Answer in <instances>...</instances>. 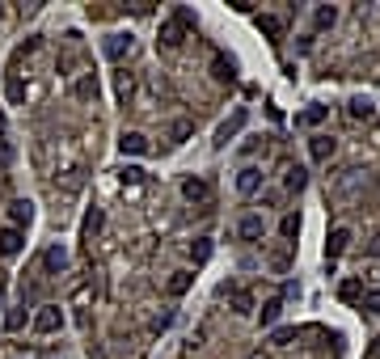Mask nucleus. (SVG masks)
<instances>
[{
    "mask_svg": "<svg viewBox=\"0 0 380 359\" xmlns=\"http://www.w3.org/2000/svg\"><path fill=\"white\" fill-rule=\"evenodd\" d=\"M334 152H338V140H334V135H313V140H308V157H313L317 165H330Z\"/></svg>",
    "mask_w": 380,
    "mask_h": 359,
    "instance_id": "nucleus-1",
    "label": "nucleus"
},
{
    "mask_svg": "<svg viewBox=\"0 0 380 359\" xmlns=\"http://www.w3.org/2000/svg\"><path fill=\"white\" fill-rule=\"evenodd\" d=\"M182 199H186V203H211V199H215V186H211L207 178H186V182H182Z\"/></svg>",
    "mask_w": 380,
    "mask_h": 359,
    "instance_id": "nucleus-2",
    "label": "nucleus"
},
{
    "mask_svg": "<svg viewBox=\"0 0 380 359\" xmlns=\"http://www.w3.org/2000/svg\"><path fill=\"white\" fill-rule=\"evenodd\" d=\"M64 326V313H60V304H42V309L34 313V330L38 334H56Z\"/></svg>",
    "mask_w": 380,
    "mask_h": 359,
    "instance_id": "nucleus-3",
    "label": "nucleus"
},
{
    "mask_svg": "<svg viewBox=\"0 0 380 359\" xmlns=\"http://www.w3.org/2000/svg\"><path fill=\"white\" fill-rule=\"evenodd\" d=\"M347 249H351V228H347V224H338V228L330 233V241H325V262H338Z\"/></svg>",
    "mask_w": 380,
    "mask_h": 359,
    "instance_id": "nucleus-4",
    "label": "nucleus"
},
{
    "mask_svg": "<svg viewBox=\"0 0 380 359\" xmlns=\"http://www.w3.org/2000/svg\"><path fill=\"white\" fill-rule=\"evenodd\" d=\"M42 267H47V275H64V271H68V249H64V245H51V249L42 253Z\"/></svg>",
    "mask_w": 380,
    "mask_h": 359,
    "instance_id": "nucleus-5",
    "label": "nucleus"
},
{
    "mask_svg": "<svg viewBox=\"0 0 380 359\" xmlns=\"http://www.w3.org/2000/svg\"><path fill=\"white\" fill-rule=\"evenodd\" d=\"M347 119H351V123H372V119H376V106H372L367 97H351V101H347Z\"/></svg>",
    "mask_w": 380,
    "mask_h": 359,
    "instance_id": "nucleus-6",
    "label": "nucleus"
},
{
    "mask_svg": "<svg viewBox=\"0 0 380 359\" xmlns=\"http://www.w3.org/2000/svg\"><path fill=\"white\" fill-rule=\"evenodd\" d=\"M119 152H123V157H127V152H131V157H144V152H148V135L123 131V135H119Z\"/></svg>",
    "mask_w": 380,
    "mask_h": 359,
    "instance_id": "nucleus-7",
    "label": "nucleus"
},
{
    "mask_svg": "<svg viewBox=\"0 0 380 359\" xmlns=\"http://www.w3.org/2000/svg\"><path fill=\"white\" fill-rule=\"evenodd\" d=\"M22 245H26L22 228H0V253H5V258H17Z\"/></svg>",
    "mask_w": 380,
    "mask_h": 359,
    "instance_id": "nucleus-8",
    "label": "nucleus"
},
{
    "mask_svg": "<svg viewBox=\"0 0 380 359\" xmlns=\"http://www.w3.org/2000/svg\"><path fill=\"white\" fill-rule=\"evenodd\" d=\"M237 190H241V194H258V190H262V169H258V165H245V169L237 174Z\"/></svg>",
    "mask_w": 380,
    "mask_h": 359,
    "instance_id": "nucleus-9",
    "label": "nucleus"
},
{
    "mask_svg": "<svg viewBox=\"0 0 380 359\" xmlns=\"http://www.w3.org/2000/svg\"><path fill=\"white\" fill-rule=\"evenodd\" d=\"M224 292H229L233 313H241V317H245V313H254V292H249V287H224Z\"/></svg>",
    "mask_w": 380,
    "mask_h": 359,
    "instance_id": "nucleus-10",
    "label": "nucleus"
},
{
    "mask_svg": "<svg viewBox=\"0 0 380 359\" xmlns=\"http://www.w3.org/2000/svg\"><path fill=\"white\" fill-rule=\"evenodd\" d=\"M72 93H76L81 101H93V97H97V76H93V72H81V76L72 81Z\"/></svg>",
    "mask_w": 380,
    "mask_h": 359,
    "instance_id": "nucleus-11",
    "label": "nucleus"
},
{
    "mask_svg": "<svg viewBox=\"0 0 380 359\" xmlns=\"http://www.w3.org/2000/svg\"><path fill=\"white\" fill-rule=\"evenodd\" d=\"M106 56H110V60L131 56V34H110V38H106Z\"/></svg>",
    "mask_w": 380,
    "mask_h": 359,
    "instance_id": "nucleus-12",
    "label": "nucleus"
},
{
    "mask_svg": "<svg viewBox=\"0 0 380 359\" xmlns=\"http://www.w3.org/2000/svg\"><path fill=\"white\" fill-rule=\"evenodd\" d=\"M190 287H195V275H190V271H174V275H170V283H165V292H170V296H186Z\"/></svg>",
    "mask_w": 380,
    "mask_h": 359,
    "instance_id": "nucleus-13",
    "label": "nucleus"
},
{
    "mask_svg": "<svg viewBox=\"0 0 380 359\" xmlns=\"http://www.w3.org/2000/svg\"><path fill=\"white\" fill-rule=\"evenodd\" d=\"M30 216H34V212H30V203H26V199H13V203H9V228L30 224Z\"/></svg>",
    "mask_w": 380,
    "mask_h": 359,
    "instance_id": "nucleus-14",
    "label": "nucleus"
},
{
    "mask_svg": "<svg viewBox=\"0 0 380 359\" xmlns=\"http://www.w3.org/2000/svg\"><path fill=\"white\" fill-rule=\"evenodd\" d=\"M115 89H119V97H123V101H131V97H135V72L119 68V72H115Z\"/></svg>",
    "mask_w": 380,
    "mask_h": 359,
    "instance_id": "nucleus-15",
    "label": "nucleus"
},
{
    "mask_svg": "<svg viewBox=\"0 0 380 359\" xmlns=\"http://www.w3.org/2000/svg\"><path fill=\"white\" fill-rule=\"evenodd\" d=\"M283 186H288V190H304V186H308V169H304V165H288V169H283Z\"/></svg>",
    "mask_w": 380,
    "mask_h": 359,
    "instance_id": "nucleus-16",
    "label": "nucleus"
},
{
    "mask_svg": "<svg viewBox=\"0 0 380 359\" xmlns=\"http://www.w3.org/2000/svg\"><path fill=\"white\" fill-rule=\"evenodd\" d=\"M237 233H241L245 241H258V237L266 233V224H262V216H241V224H237Z\"/></svg>",
    "mask_w": 380,
    "mask_h": 359,
    "instance_id": "nucleus-17",
    "label": "nucleus"
},
{
    "mask_svg": "<svg viewBox=\"0 0 380 359\" xmlns=\"http://www.w3.org/2000/svg\"><path fill=\"white\" fill-rule=\"evenodd\" d=\"M279 317H283V300L275 296V300H266V304H262V313H258V322H262V326H275Z\"/></svg>",
    "mask_w": 380,
    "mask_h": 359,
    "instance_id": "nucleus-18",
    "label": "nucleus"
},
{
    "mask_svg": "<svg viewBox=\"0 0 380 359\" xmlns=\"http://www.w3.org/2000/svg\"><path fill=\"white\" fill-rule=\"evenodd\" d=\"M160 42H165V47H182V22L178 17H170L165 26H160Z\"/></svg>",
    "mask_w": 380,
    "mask_h": 359,
    "instance_id": "nucleus-19",
    "label": "nucleus"
},
{
    "mask_svg": "<svg viewBox=\"0 0 380 359\" xmlns=\"http://www.w3.org/2000/svg\"><path fill=\"white\" fill-rule=\"evenodd\" d=\"M270 267H275L279 275H283V271L292 267V245H288V241H283V245H275V249H270Z\"/></svg>",
    "mask_w": 380,
    "mask_h": 359,
    "instance_id": "nucleus-20",
    "label": "nucleus"
},
{
    "mask_svg": "<svg viewBox=\"0 0 380 359\" xmlns=\"http://www.w3.org/2000/svg\"><path fill=\"white\" fill-rule=\"evenodd\" d=\"M325 115H330V106H308V110H300V115H296V127H317Z\"/></svg>",
    "mask_w": 380,
    "mask_h": 359,
    "instance_id": "nucleus-21",
    "label": "nucleus"
},
{
    "mask_svg": "<svg viewBox=\"0 0 380 359\" xmlns=\"http://www.w3.org/2000/svg\"><path fill=\"white\" fill-rule=\"evenodd\" d=\"M190 135H195V123H190V119H178V123H170V140H174V144H186Z\"/></svg>",
    "mask_w": 380,
    "mask_h": 359,
    "instance_id": "nucleus-22",
    "label": "nucleus"
},
{
    "mask_svg": "<svg viewBox=\"0 0 380 359\" xmlns=\"http://www.w3.org/2000/svg\"><path fill=\"white\" fill-rule=\"evenodd\" d=\"M279 233H283V241H288V245H296V237H300V216H292V212H288V216L279 220Z\"/></svg>",
    "mask_w": 380,
    "mask_h": 359,
    "instance_id": "nucleus-23",
    "label": "nucleus"
},
{
    "mask_svg": "<svg viewBox=\"0 0 380 359\" xmlns=\"http://www.w3.org/2000/svg\"><path fill=\"white\" fill-rule=\"evenodd\" d=\"M241 123H245V110H237V115H233V119H229V123H224L220 131H215V144H220V148H224V144H229V135H233V131H237Z\"/></svg>",
    "mask_w": 380,
    "mask_h": 359,
    "instance_id": "nucleus-24",
    "label": "nucleus"
},
{
    "mask_svg": "<svg viewBox=\"0 0 380 359\" xmlns=\"http://www.w3.org/2000/svg\"><path fill=\"white\" fill-rule=\"evenodd\" d=\"M359 296H363V283H359V279H342V283H338V300L351 304V300H359Z\"/></svg>",
    "mask_w": 380,
    "mask_h": 359,
    "instance_id": "nucleus-25",
    "label": "nucleus"
},
{
    "mask_svg": "<svg viewBox=\"0 0 380 359\" xmlns=\"http://www.w3.org/2000/svg\"><path fill=\"white\" fill-rule=\"evenodd\" d=\"M258 30H262L266 38H279V34H283V22L270 17V13H262V17H258Z\"/></svg>",
    "mask_w": 380,
    "mask_h": 359,
    "instance_id": "nucleus-26",
    "label": "nucleus"
},
{
    "mask_svg": "<svg viewBox=\"0 0 380 359\" xmlns=\"http://www.w3.org/2000/svg\"><path fill=\"white\" fill-rule=\"evenodd\" d=\"M334 22H338V9H334V5H321V9H317V30H330Z\"/></svg>",
    "mask_w": 380,
    "mask_h": 359,
    "instance_id": "nucleus-27",
    "label": "nucleus"
},
{
    "mask_svg": "<svg viewBox=\"0 0 380 359\" xmlns=\"http://www.w3.org/2000/svg\"><path fill=\"white\" fill-rule=\"evenodd\" d=\"M89 300H93V283H81V287H72V309H85Z\"/></svg>",
    "mask_w": 380,
    "mask_h": 359,
    "instance_id": "nucleus-28",
    "label": "nucleus"
},
{
    "mask_svg": "<svg viewBox=\"0 0 380 359\" xmlns=\"http://www.w3.org/2000/svg\"><path fill=\"white\" fill-rule=\"evenodd\" d=\"M97 233H101V208H93L85 216V237H97Z\"/></svg>",
    "mask_w": 380,
    "mask_h": 359,
    "instance_id": "nucleus-29",
    "label": "nucleus"
},
{
    "mask_svg": "<svg viewBox=\"0 0 380 359\" xmlns=\"http://www.w3.org/2000/svg\"><path fill=\"white\" fill-rule=\"evenodd\" d=\"M190 258H195V262H207V258H211V241H207V237L190 245Z\"/></svg>",
    "mask_w": 380,
    "mask_h": 359,
    "instance_id": "nucleus-30",
    "label": "nucleus"
},
{
    "mask_svg": "<svg viewBox=\"0 0 380 359\" xmlns=\"http://www.w3.org/2000/svg\"><path fill=\"white\" fill-rule=\"evenodd\" d=\"M22 322H26V304H17V309L5 313V326H9V330H22Z\"/></svg>",
    "mask_w": 380,
    "mask_h": 359,
    "instance_id": "nucleus-31",
    "label": "nucleus"
},
{
    "mask_svg": "<svg viewBox=\"0 0 380 359\" xmlns=\"http://www.w3.org/2000/svg\"><path fill=\"white\" fill-rule=\"evenodd\" d=\"M22 97H26V85L17 76H9V101H22Z\"/></svg>",
    "mask_w": 380,
    "mask_h": 359,
    "instance_id": "nucleus-32",
    "label": "nucleus"
},
{
    "mask_svg": "<svg viewBox=\"0 0 380 359\" xmlns=\"http://www.w3.org/2000/svg\"><path fill=\"white\" fill-rule=\"evenodd\" d=\"M123 182H131V186L144 182V169H140V165H127V169H123Z\"/></svg>",
    "mask_w": 380,
    "mask_h": 359,
    "instance_id": "nucleus-33",
    "label": "nucleus"
},
{
    "mask_svg": "<svg viewBox=\"0 0 380 359\" xmlns=\"http://www.w3.org/2000/svg\"><path fill=\"white\" fill-rule=\"evenodd\" d=\"M170 322H174V313H160V317H152V334H160V330H170Z\"/></svg>",
    "mask_w": 380,
    "mask_h": 359,
    "instance_id": "nucleus-34",
    "label": "nucleus"
},
{
    "mask_svg": "<svg viewBox=\"0 0 380 359\" xmlns=\"http://www.w3.org/2000/svg\"><path fill=\"white\" fill-rule=\"evenodd\" d=\"M363 309H367V313H380V292H367V296H363Z\"/></svg>",
    "mask_w": 380,
    "mask_h": 359,
    "instance_id": "nucleus-35",
    "label": "nucleus"
},
{
    "mask_svg": "<svg viewBox=\"0 0 380 359\" xmlns=\"http://www.w3.org/2000/svg\"><path fill=\"white\" fill-rule=\"evenodd\" d=\"M363 249H367V258H380V233H372V237H367V245H363Z\"/></svg>",
    "mask_w": 380,
    "mask_h": 359,
    "instance_id": "nucleus-36",
    "label": "nucleus"
},
{
    "mask_svg": "<svg viewBox=\"0 0 380 359\" xmlns=\"http://www.w3.org/2000/svg\"><path fill=\"white\" fill-rule=\"evenodd\" d=\"M258 194H262L266 208H279V190H258Z\"/></svg>",
    "mask_w": 380,
    "mask_h": 359,
    "instance_id": "nucleus-37",
    "label": "nucleus"
},
{
    "mask_svg": "<svg viewBox=\"0 0 380 359\" xmlns=\"http://www.w3.org/2000/svg\"><path fill=\"white\" fill-rule=\"evenodd\" d=\"M292 338H296V334H292V330H279V334H275V338H270V342H275V347H288V342H292Z\"/></svg>",
    "mask_w": 380,
    "mask_h": 359,
    "instance_id": "nucleus-38",
    "label": "nucleus"
},
{
    "mask_svg": "<svg viewBox=\"0 0 380 359\" xmlns=\"http://www.w3.org/2000/svg\"><path fill=\"white\" fill-rule=\"evenodd\" d=\"M9 161H13V148H9V144H0V169H5Z\"/></svg>",
    "mask_w": 380,
    "mask_h": 359,
    "instance_id": "nucleus-39",
    "label": "nucleus"
},
{
    "mask_svg": "<svg viewBox=\"0 0 380 359\" xmlns=\"http://www.w3.org/2000/svg\"><path fill=\"white\" fill-rule=\"evenodd\" d=\"M0 300H5V279H0Z\"/></svg>",
    "mask_w": 380,
    "mask_h": 359,
    "instance_id": "nucleus-40",
    "label": "nucleus"
}]
</instances>
